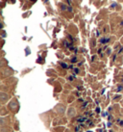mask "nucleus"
<instances>
[{"label":"nucleus","instance_id":"f257e3e1","mask_svg":"<svg viewBox=\"0 0 123 132\" xmlns=\"http://www.w3.org/2000/svg\"><path fill=\"white\" fill-rule=\"evenodd\" d=\"M75 114H76V112H75V109H74V108H69L68 111H67V116H68V118L74 117Z\"/></svg>","mask_w":123,"mask_h":132},{"label":"nucleus","instance_id":"f03ea898","mask_svg":"<svg viewBox=\"0 0 123 132\" xmlns=\"http://www.w3.org/2000/svg\"><path fill=\"white\" fill-rule=\"evenodd\" d=\"M7 98H9V95L2 93V94H1V101H2V102H5Z\"/></svg>","mask_w":123,"mask_h":132}]
</instances>
